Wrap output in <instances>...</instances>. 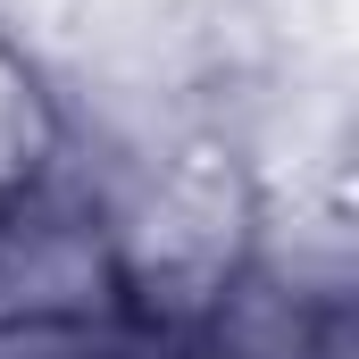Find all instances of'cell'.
<instances>
[{
    "mask_svg": "<svg viewBox=\"0 0 359 359\" xmlns=\"http://www.w3.org/2000/svg\"><path fill=\"white\" fill-rule=\"evenodd\" d=\"M76 151V109L59 76L42 67V50L0 17V209L25 201L34 184H50Z\"/></svg>",
    "mask_w": 359,
    "mask_h": 359,
    "instance_id": "6da1fadb",
    "label": "cell"
},
{
    "mask_svg": "<svg viewBox=\"0 0 359 359\" xmlns=\"http://www.w3.org/2000/svg\"><path fill=\"white\" fill-rule=\"evenodd\" d=\"M117 359H151V343H142V351H117Z\"/></svg>",
    "mask_w": 359,
    "mask_h": 359,
    "instance_id": "7a4b0ae2",
    "label": "cell"
}]
</instances>
